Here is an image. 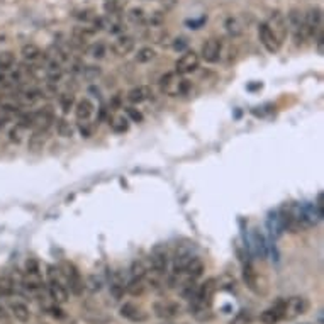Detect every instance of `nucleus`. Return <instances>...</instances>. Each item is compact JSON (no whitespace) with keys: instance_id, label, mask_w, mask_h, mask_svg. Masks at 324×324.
<instances>
[{"instance_id":"nucleus-1","label":"nucleus","mask_w":324,"mask_h":324,"mask_svg":"<svg viewBox=\"0 0 324 324\" xmlns=\"http://www.w3.org/2000/svg\"><path fill=\"white\" fill-rule=\"evenodd\" d=\"M161 90L170 97H180V95H187L189 90L192 88V83H190L187 78H182V75H177V73H167L165 77H161L160 80Z\"/></svg>"},{"instance_id":"nucleus-2","label":"nucleus","mask_w":324,"mask_h":324,"mask_svg":"<svg viewBox=\"0 0 324 324\" xmlns=\"http://www.w3.org/2000/svg\"><path fill=\"white\" fill-rule=\"evenodd\" d=\"M60 270L55 267H48V289H50L51 299L56 302V304H65L68 300V290L66 287L63 285L60 279Z\"/></svg>"},{"instance_id":"nucleus-3","label":"nucleus","mask_w":324,"mask_h":324,"mask_svg":"<svg viewBox=\"0 0 324 324\" xmlns=\"http://www.w3.org/2000/svg\"><path fill=\"white\" fill-rule=\"evenodd\" d=\"M309 309V302L304 297H290V299H284L282 307V319L292 321L295 317L306 314Z\"/></svg>"},{"instance_id":"nucleus-4","label":"nucleus","mask_w":324,"mask_h":324,"mask_svg":"<svg viewBox=\"0 0 324 324\" xmlns=\"http://www.w3.org/2000/svg\"><path fill=\"white\" fill-rule=\"evenodd\" d=\"M287 28H290L292 34H294L295 44H302V41L307 38L306 33V26H304V14L300 12L299 9H292L289 14H287Z\"/></svg>"},{"instance_id":"nucleus-5","label":"nucleus","mask_w":324,"mask_h":324,"mask_svg":"<svg viewBox=\"0 0 324 324\" xmlns=\"http://www.w3.org/2000/svg\"><path fill=\"white\" fill-rule=\"evenodd\" d=\"M200 58L195 51H185L182 56L178 58L177 63H175V73L177 75H189V73H194L199 68Z\"/></svg>"},{"instance_id":"nucleus-6","label":"nucleus","mask_w":324,"mask_h":324,"mask_svg":"<svg viewBox=\"0 0 324 324\" xmlns=\"http://www.w3.org/2000/svg\"><path fill=\"white\" fill-rule=\"evenodd\" d=\"M304 26L307 38L309 36L316 38L317 34L322 33V10L319 7H311L307 14H304Z\"/></svg>"},{"instance_id":"nucleus-7","label":"nucleus","mask_w":324,"mask_h":324,"mask_svg":"<svg viewBox=\"0 0 324 324\" xmlns=\"http://www.w3.org/2000/svg\"><path fill=\"white\" fill-rule=\"evenodd\" d=\"M258 38L268 53H277L280 50V46H282V41L275 36V33L268 28L267 22H262L258 26Z\"/></svg>"},{"instance_id":"nucleus-8","label":"nucleus","mask_w":324,"mask_h":324,"mask_svg":"<svg viewBox=\"0 0 324 324\" xmlns=\"http://www.w3.org/2000/svg\"><path fill=\"white\" fill-rule=\"evenodd\" d=\"M63 275H65L68 285H70V290L73 292L75 295H82L83 294V289H85V284H83V279L80 277V273H78V270L73 267L72 263H63Z\"/></svg>"},{"instance_id":"nucleus-9","label":"nucleus","mask_w":324,"mask_h":324,"mask_svg":"<svg viewBox=\"0 0 324 324\" xmlns=\"http://www.w3.org/2000/svg\"><path fill=\"white\" fill-rule=\"evenodd\" d=\"M202 60L205 63H217L221 60V55H222V42L221 39H217V38H211V39H207L204 42V46H202Z\"/></svg>"},{"instance_id":"nucleus-10","label":"nucleus","mask_w":324,"mask_h":324,"mask_svg":"<svg viewBox=\"0 0 324 324\" xmlns=\"http://www.w3.org/2000/svg\"><path fill=\"white\" fill-rule=\"evenodd\" d=\"M151 267L155 270L156 273H165L168 268V251H167V246H163V244H158V246L153 248L151 251Z\"/></svg>"},{"instance_id":"nucleus-11","label":"nucleus","mask_w":324,"mask_h":324,"mask_svg":"<svg viewBox=\"0 0 324 324\" xmlns=\"http://www.w3.org/2000/svg\"><path fill=\"white\" fill-rule=\"evenodd\" d=\"M53 122H55V110H53L51 105H46V107H42L34 112V127L38 131L46 132Z\"/></svg>"},{"instance_id":"nucleus-12","label":"nucleus","mask_w":324,"mask_h":324,"mask_svg":"<svg viewBox=\"0 0 324 324\" xmlns=\"http://www.w3.org/2000/svg\"><path fill=\"white\" fill-rule=\"evenodd\" d=\"M267 26L273 31L275 36H277L280 41H284V38L287 36V22H285V17H284L282 12H279V10L272 12Z\"/></svg>"},{"instance_id":"nucleus-13","label":"nucleus","mask_w":324,"mask_h":324,"mask_svg":"<svg viewBox=\"0 0 324 324\" xmlns=\"http://www.w3.org/2000/svg\"><path fill=\"white\" fill-rule=\"evenodd\" d=\"M121 316L132 322H143L148 319L146 312L143 311L141 307H137L136 304H131V302H126V304L121 307Z\"/></svg>"},{"instance_id":"nucleus-14","label":"nucleus","mask_w":324,"mask_h":324,"mask_svg":"<svg viewBox=\"0 0 324 324\" xmlns=\"http://www.w3.org/2000/svg\"><path fill=\"white\" fill-rule=\"evenodd\" d=\"M155 314L161 319H172L180 312V307L175 304V302H168V300H161L155 304Z\"/></svg>"},{"instance_id":"nucleus-15","label":"nucleus","mask_w":324,"mask_h":324,"mask_svg":"<svg viewBox=\"0 0 324 324\" xmlns=\"http://www.w3.org/2000/svg\"><path fill=\"white\" fill-rule=\"evenodd\" d=\"M134 44H136L134 38H131V36H121V38L114 41V44L110 50H112L115 56H126L134 50Z\"/></svg>"},{"instance_id":"nucleus-16","label":"nucleus","mask_w":324,"mask_h":324,"mask_svg":"<svg viewBox=\"0 0 324 324\" xmlns=\"http://www.w3.org/2000/svg\"><path fill=\"white\" fill-rule=\"evenodd\" d=\"M282 307H284V300H279L272 309H267L262 312L260 321L263 324H277L280 319H282Z\"/></svg>"},{"instance_id":"nucleus-17","label":"nucleus","mask_w":324,"mask_h":324,"mask_svg":"<svg viewBox=\"0 0 324 324\" xmlns=\"http://www.w3.org/2000/svg\"><path fill=\"white\" fill-rule=\"evenodd\" d=\"M150 97H151V88L148 87V85L134 87L132 90H129V94H127V100H129L131 104H143Z\"/></svg>"},{"instance_id":"nucleus-18","label":"nucleus","mask_w":324,"mask_h":324,"mask_svg":"<svg viewBox=\"0 0 324 324\" xmlns=\"http://www.w3.org/2000/svg\"><path fill=\"white\" fill-rule=\"evenodd\" d=\"M94 104L90 102L88 99H82L80 102H77L75 105V115L80 122H87L94 114Z\"/></svg>"},{"instance_id":"nucleus-19","label":"nucleus","mask_w":324,"mask_h":324,"mask_svg":"<svg viewBox=\"0 0 324 324\" xmlns=\"http://www.w3.org/2000/svg\"><path fill=\"white\" fill-rule=\"evenodd\" d=\"M224 28H226V33L229 34L231 38H238V36H241L244 33V22L240 17H236V15H231V17L226 19Z\"/></svg>"},{"instance_id":"nucleus-20","label":"nucleus","mask_w":324,"mask_h":324,"mask_svg":"<svg viewBox=\"0 0 324 324\" xmlns=\"http://www.w3.org/2000/svg\"><path fill=\"white\" fill-rule=\"evenodd\" d=\"M183 273H187L190 279H199L200 275L204 273V263H202V260L197 258V257H192V258H190V262L185 265Z\"/></svg>"},{"instance_id":"nucleus-21","label":"nucleus","mask_w":324,"mask_h":324,"mask_svg":"<svg viewBox=\"0 0 324 324\" xmlns=\"http://www.w3.org/2000/svg\"><path fill=\"white\" fill-rule=\"evenodd\" d=\"M10 312H12V316L20 322H28L31 319L29 307L22 304V302H10Z\"/></svg>"},{"instance_id":"nucleus-22","label":"nucleus","mask_w":324,"mask_h":324,"mask_svg":"<svg viewBox=\"0 0 324 324\" xmlns=\"http://www.w3.org/2000/svg\"><path fill=\"white\" fill-rule=\"evenodd\" d=\"M20 55H22V58L26 61L29 63H34L38 61L39 58L42 56V51L41 48L38 44H34V42H29V44H24L22 50H20Z\"/></svg>"},{"instance_id":"nucleus-23","label":"nucleus","mask_w":324,"mask_h":324,"mask_svg":"<svg viewBox=\"0 0 324 324\" xmlns=\"http://www.w3.org/2000/svg\"><path fill=\"white\" fill-rule=\"evenodd\" d=\"M46 145V132L44 131H38L36 129L33 134L29 136V143H28V148L31 151H34V153H38L41 151L42 148H44Z\"/></svg>"},{"instance_id":"nucleus-24","label":"nucleus","mask_w":324,"mask_h":324,"mask_svg":"<svg viewBox=\"0 0 324 324\" xmlns=\"http://www.w3.org/2000/svg\"><path fill=\"white\" fill-rule=\"evenodd\" d=\"M194 280H195V279H190V277H189V280H185V282L178 287V292H180V295H182L183 299L192 300L194 297H195V294H197V289H199V287L195 285Z\"/></svg>"},{"instance_id":"nucleus-25","label":"nucleus","mask_w":324,"mask_h":324,"mask_svg":"<svg viewBox=\"0 0 324 324\" xmlns=\"http://www.w3.org/2000/svg\"><path fill=\"white\" fill-rule=\"evenodd\" d=\"M63 77V68L58 61H51L46 68V78L50 83H56L60 82Z\"/></svg>"},{"instance_id":"nucleus-26","label":"nucleus","mask_w":324,"mask_h":324,"mask_svg":"<svg viewBox=\"0 0 324 324\" xmlns=\"http://www.w3.org/2000/svg\"><path fill=\"white\" fill-rule=\"evenodd\" d=\"M15 114H19L17 107H14V105H10V104L2 105V107H0V129H2L10 119L15 118Z\"/></svg>"},{"instance_id":"nucleus-27","label":"nucleus","mask_w":324,"mask_h":324,"mask_svg":"<svg viewBox=\"0 0 324 324\" xmlns=\"http://www.w3.org/2000/svg\"><path fill=\"white\" fill-rule=\"evenodd\" d=\"M15 63V55L12 51H0V73L9 72Z\"/></svg>"},{"instance_id":"nucleus-28","label":"nucleus","mask_w":324,"mask_h":324,"mask_svg":"<svg viewBox=\"0 0 324 324\" xmlns=\"http://www.w3.org/2000/svg\"><path fill=\"white\" fill-rule=\"evenodd\" d=\"M126 292L127 294H131V295H141L143 292H145V284H143V279H134L132 277L129 282H127L126 285Z\"/></svg>"},{"instance_id":"nucleus-29","label":"nucleus","mask_w":324,"mask_h":324,"mask_svg":"<svg viewBox=\"0 0 324 324\" xmlns=\"http://www.w3.org/2000/svg\"><path fill=\"white\" fill-rule=\"evenodd\" d=\"M110 129L114 132H118V134H122V132H126L129 129V119L124 118V115H118V118H114L110 121Z\"/></svg>"},{"instance_id":"nucleus-30","label":"nucleus","mask_w":324,"mask_h":324,"mask_svg":"<svg viewBox=\"0 0 324 324\" xmlns=\"http://www.w3.org/2000/svg\"><path fill=\"white\" fill-rule=\"evenodd\" d=\"M156 58V51L153 50V48L150 46H145V48H141L140 51H137V55H136V61L137 63H150L153 61Z\"/></svg>"},{"instance_id":"nucleus-31","label":"nucleus","mask_w":324,"mask_h":324,"mask_svg":"<svg viewBox=\"0 0 324 324\" xmlns=\"http://www.w3.org/2000/svg\"><path fill=\"white\" fill-rule=\"evenodd\" d=\"M82 75L87 82H94L102 75V70H100V66H97V65H88L82 70Z\"/></svg>"},{"instance_id":"nucleus-32","label":"nucleus","mask_w":324,"mask_h":324,"mask_svg":"<svg viewBox=\"0 0 324 324\" xmlns=\"http://www.w3.org/2000/svg\"><path fill=\"white\" fill-rule=\"evenodd\" d=\"M56 132L63 137H72L73 136V127L70 126V122L66 119H58L56 121Z\"/></svg>"},{"instance_id":"nucleus-33","label":"nucleus","mask_w":324,"mask_h":324,"mask_svg":"<svg viewBox=\"0 0 324 324\" xmlns=\"http://www.w3.org/2000/svg\"><path fill=\"white\" fill-rule=\"evenodd\" d=\"M58 102H60V107L63 110V114H68L70 109H73V104H75V97L72 94H61L58 97Z\"/></svg>"},{"instance_id":"nucleus-34","label":"nucleus","mask_w":324,"mask_h":324,"mask_svg":"<svg viewBox=\"0 0 324 324\" xmlns=\"http://www.w3.org/2000/svg\"><path fill=\"white\" fill-rule=\"evenodd\" d=\"M14 280L10 277H0V295L7 297V295H12L14 294Z\"/></svg>"},{"instance_id":"nucleus-35","label":"nucleus","mask_w":324,"mask_h":324,"mask_svg":"<svg viewBox=\"0 0 324 324\" xmlns=\"http://www.w3.org/2000/svg\"><path fill=\"white\" fill-rule=\"evenodd\" d=\"M127 19L131 20L132 24H145L146 22V14L143 9H129L127 12Z\"/></svg>"},{"instance_id":"nucleus-36","label":"nucleus","mask_w":324,"mask_h":324,"mask_svg":"<svg viewBox=\"0 0 324 324\" xmlns=\"http://www.w3.org/2000/svg\"><path fill=\"white\" fill-rule=\"evenodd\" d=\"M87 53L92 58H97V60H100V58H104L105 56V44L104 42H94V44H90L88 46V50Z\"/></svg>"},{"instance_id":"nucleus-37","label":"nucleus","mask_w":324,"mask_h":324,"mask_svg":"<svg viewBox=\"0 0 324 324\" xmlns=\"http://www.w3.org/2000/svg\"><path fill=\"white\" fill-rule=\"evenodd\" d=\"M146 273H148V270L146 267L143 265V262H132L131 265V277H134V279H145L146 277Z\"/></svg>"},{"instance_id":"nucleus-38","label":"nucleus","mask_w":324,"mask_h":324,"mask_svg":"<svg viewBox=\"0 0 324 324\" xmlns=\"http://www.w3.org/2000/svg\"><path fill=\"white\" fill-rule=\"evenodd\" d=\"M102 279L97 277V275H90V277L87 279V282H85V287L90 290V292H99V290H102Z\"/></svg>"},{"instance_id":"nucleus-39","label":"nucleus","mask_w":324,"mask_h":324,"mask_svg":"<svg viewBox=\"0 0 324 324\" xmlns=\"http://www.w3.org/2000/svg\"><path fill=\"white\" fill-rule=\"evenodd\" d=\"M26 131H28V129H24L22 126L15 124V126L12 127V129L9 131V140L12 141V143H20V141H22Z\"/></svg>"},{"instance_id":"nucleus-40","label":"nucleus","mask_w":324,"mask_h":324,"mask_svg":"<svg viewBox=\"0 0 324 324\" xmlns=\"http://www.w3.org/2000/svg\"><path fill=\"white\" fill-rule=\"evenodd\" d=\"M251 321H253L251 312H248V311H240L235 317H233L229 324H251Z\"/></svg>"},{"instance_id":"nucleus-41","label":"nucleus","mask_w":324,"mask_h":324,"mask_svg":"<svg viewBox=\"0 0 324 324\" xmlns=\"http://www.w3.org/2000/svg\"><path fill=\"white\" fill-rule=\"evenodd\" d=\"M19 126H22L24 129H29V127H34V112H26L19 115L17 121Z\"/></svg>"},{"instance_id":"nucleus-42","label":"nucleus","mask_w":324,"mask_h":324,"mask_svg":"<svg viewBox=\"0 0 324 324\" xmlns=\"http://www.w3.org/2000/svg\"><path fill=\"white\" fill-rule=\"evenodd\" d=\"M73 17L78 19V20H83V22H92V20L95 19V14H94V10L83 9V10H77V12L73 14Z\"/></svg>"},{"instance_id":"nucleus-43","label":"nucleus","mask_w":324,"mask_h":324,"mask_svg":"<svg viewBox=\"0 0 324 324\" xmlns=\"http://www.w3.org/2000/svg\"><path fill=\"white\" fill-rule=\"evenodd\" d=\"M104 9L107 15H118L121 12V4L118 0H107V2L104 4Z\"/></svg>"},{"instance_id":"nucleus-44","label":"nucleus","mask_w":324,"mask_h":324,"mask_svg":"<svg viewBox=\"0 0 324 324\" xmlns=\"http://www.w3.org/2000/svg\"><path fill=\"white\" fill-rule=\"evenodd\" d=\"M39 97H41V92H39V90H36V88H31V90H28V92L24 94L26 104H33V102H36V100H38Z\"/></svg>"},{"instance_id":"nucleus-45","label":"nucleus","mask_w":324,"mask_h":324,"mask_svg":"<svg viewBox=\"0 0 324 324\" xmlns=\"http://www.w3.org/2000/svg\"><path fill=\"white\" fill-rule=\"evenodd\" d=\"M126 114H127V119L134 121V122H141L143 121V114L137 109H134V107H127Z\"/></svg>"},{"instance_id":"nucleus-46","label":"nucleus","mask_w":324,"mask_h":324,"mask_svg":"<svg viewBox=\"0 0 324 324\" xmlns=\"http://www.w3.org/2000/svg\"><path fill=\"white\" fill-rule=\"evenodd\" d=\"M80 132L83 137H90V134H92V129L88 127V122H82L80 124Z\"/></svg>"},{"instance_id":"nucleus-47","label":"nucleus","mask_w":324,"mask_h":324,"mask_svg":"<svg viewBox=\"0 0 324 324\" xmlns=\"http://www.w3.org/2000/svg\"><path fill=\"white\" fill-rule=\"evenodd\" d=\"M50 312H51V314L55 316V317H60V319H61V317H65V314H63V311H61V309H60V307H58V306H53V307H50Z\"/></svg>"},{"instance_id":"nucleus-48","label":"nucleus","mask_w":324,"mask_h":324,"mask_svg":"<svg viewBox=\"0 0 324 324\" xmlns=\"http://www.w3.org/2000/svg\"><path fill=\"white\" fill-rule=\"evenodd\" d=\"M180 41H182V42H178V39H177V42H173V50L175 51H182L183 48L187 46V41H185V39H180Z\"/></svg>"},{"instance_id":"nucleus-49","label":"nucleus","mask_w":324,"mask_h":324,"mask_svg":"<svg viewBox=\"0 0 324 324\" xmlns=\"http://www.w3.org/2000/svg\"><path fill=\"white\" fill-rule=\"evenodd\" d=\"M5 317H7V312H5L4 307L0 306V319H5Z\"/></svg>"}]
</instances>
